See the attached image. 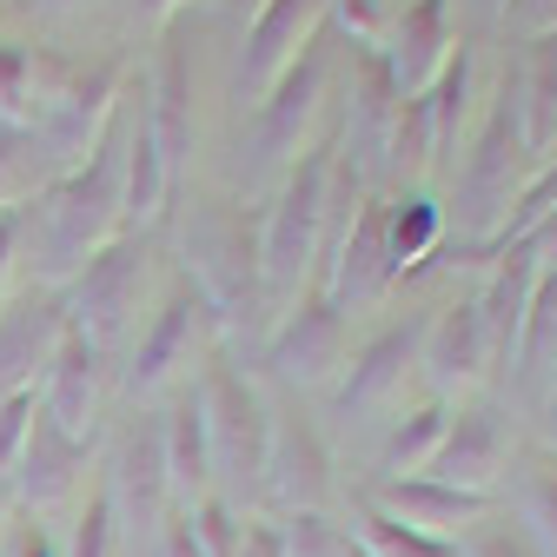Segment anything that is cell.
Masks as SVG:
<instances>
[{"instance_id":"obj_1","label":"cell","mask_w":557,"mask_h":557,"mask_svg":"<svg viewBox=\"0 0 557 557\" xmlns=\"http://www.w3.org/2000/svg\"><path fill=\"white\" fill-rule=\"evenodd\" d=\"M34 265H40V293H66L74 272L126 233V113L113 133L94 147L87 166L60 173L53 186L34 193Z\"/></svg>"},{"instance_id":"obj_2","label":"cell","mask_w":557,"mask_h":557,"mask_svg":"<svg viewBox=\"0 0 557 557\" xmlns=\"http://www.w3.org/2000/svg\"><path fill=\"white\" fill-rule=\"evenodd\" d=\"M332 186H338V139H319V147H306L286 166V186H278L272 213L259 226V293H265V312H293L319 286Z\"/></svg>"},{"instance_id":"obj_3","label":"cell","mask_w":557,"mask_h":557,"mask_svg":"<svg viewBox=\"0 0 557 557\" xmlns=\"http://www.w3.org/2000/svg\"><path fill=\"white\" fill-rule=\"evenodd\" d=\"M531 166L537 160H531L524 133H518V113L498 94L492 113L478 120L471 153H465V173H458V246H451V265H478L484 252L511 246V213H518L524 186L537 180Z\"/></svg>"},{"instance_id":"obj_4","label":"cell","mask_w":557,"mask_h":557,"mask_svg":"<svg viewBox=\"0 0 557 557\" xmlns=\"http://www.w3.org/2000/svg\"><path fill=\"white\" fill-rule=\"evenodd\" d=\"M199 411H206V445H213V492L226 505H259L265 492V445H272V405L239 379L233 359H206L199 379Z\"/></svg>"},{"instance_id":"obj_5","label":"cell","mask_w":557,"mask_h":557,"mask_svg":"<svg viewBox=\"0 0 557 557\" xmlns=\"http://www.w3.org/2000/svg\"><path fill=\"white\" fill-rule=\"evenodd\" d=\"M120 100H126V60L120 53H107V60H94V66H74V74L60 81V94L40 107V120L27 126V139H34V166H40V180L53 186L60 173H74V166H87L94 160V147L113 133V120H120Z\"/></svg>"},{"instance_id":"obj_6","label":"cell","mask_w":557,"mask_h":557,"mask_svg":"<svg viewBox=\"0 0 557 557\" xmlns=\"http://www.w3.org/2000/svg\"><path fill=\"white\" fill-rule=\"evenodd\" d=\"M186 286L206 299L220 325H246L265 312L259 293V239L246 233V220L233 206L199 199L186 213Z\"/></svg>"},{"instance_id":"obj_7","label":"cell","mask_w":557,"mask_h":557,"mask_svg":"<svg viewBox=\"0 0 557 557\" xmlns=\"http://www.w3.org/2000/svg\"><path fill=\"white\" fill-rule=\"evenodd\" d=\"M147 272H153V246H147V233H120L113 246H100V252L74 272V286L60 293L66 325H74L81 338H94L100 352H107L113 338H126L139 299H147Z\"/></svg>"},{"instance_id":"obj_8","label":"cell","mask_w":557,"mask_h":557,"mask_svg":"<svg viewBox=\"0 0 557 557\" xmlns=\"http://www.w3.org/2000/svg\"><path fill=\"white\" fill-rule=\"evenodd\" d=\"M398 87L385 74V53L379 47H352V74H345V139H338V173L379 193V180L392 173V133H398Z\"/></svg>"},{"instance_id":"obj_9","label":"cell","mask_w":557,"mask_h":557,"mask_svg":"<svg viewBox=\"0 0 557 557\" xmlns=\"http://www.w3.org/2000/svg\"><path fill=\"white\" fill-rule=\"evenodd\" d=\"M392 286L398 278H392V252H385V193H359L352 220H345V233L319 272V293L352 319V312H372Z\"/></svg>"},{"instance_id":"obj_10","label":"cell","mask_w":557,"mask_h":557,"mask_svg":"<svg viewBox=\"0 0 557 557\" xmlns=\"http://www.w3.org/2000/svg\"><path fill=\"white\" fill-rule=\"evenodd\" d=\"M338 366H345V312L312 286L293 312H278L265 338V372L293 392H319L338 379Z\"/></svg>"},{"instance_id":"obj_11","label":"cell","mask_w":557,"mask_h":557,"mask_svg":"<svg viewBox=\"0 0 557 557\" xmlns=\"http://www.w3.org/2000/svg\"><path fill=\"white\" fill-rule=\"evenodd\" d=\"M278 511H325L332 498V445L306 411H272V445H265V492Z\"/></svg>"},{"instance_id":"obj_12","label":"cell","mask_w":557,"mask_h":557,"mask_svg":"<svg viewBox=\"0 0 557 557\" xmlns=\"http://www.w3.org/2000/svg\"><path fill=\"white\" fill-rule=\"evenodd\" d=\"M325 100H332V60H325V40H312L286 74H278V87L252 107L259 113V153L293 166L306 153V133L325 113Z\"/></svg>"},{"instance_id":"obj_13","label":"cell","mask_w":557,"mask_h":557,"mask_svg":"<svg viewBox=\"0 0 557 557\" xmlns=\"http://www.w3.org/2000/svg\"><path fill=\"white\" fill-rule=\"evenodd\" d=\"M418 345H425V319H398L385 332H372L352 366H345V385H338V418H372V411H398L405 405V385L418 372Z\"/></svg>"},{"instance_id":"obj_14","label":"cell","mask_w":557,"mask_h":557,"mask_svg":"<svg viewBox=\"0 0 557 557\" xmlns=\"http://www.w3.org/2000/svg\"><path fill=\"white\" fill-rule=\"evenodd\" d=\"M511 465V432L492 405H458L445 418V438L432 451V465L418 478H438V484H458V492H478V498H498V478Z\"/></svg>"},{"instance_id":"obj_15","label":"cell","mask_w":557,"mask_h":557,"mask_svg":"<svg viewBox=\"0 0 557 557\" xmlns=\"http://www.w3.org/2000/svg\"><path fill=\"white\" fill-rule=\"evenodd\" d=\"M206 325H213V312H206V299L193 286H180L160 319L139 332L133 359H126V392L133 398H160L166 385H180V372H193V352L206 345Z\"/></svg>"},{"instance_id":"obj_16","label":"cell","mask_w":557,"mask_h":557,"mask_svg":"<svg viewBox=\"0 0 557 557\" xmlns=\"http://www.w3.org/2000/svg\"><path fill=\"white\" fill-rule=\"evenodd\" d=\"M418 372L432 379V398H451V392H478L484 379L498 372V352L484 338V319H478V299H451L425 319V345H418Z\"/></svg>"},{"instance_id":"obj_17","label":"cell","mask_w":557,"mask_h":557,"mask_svg":"<svg viewBox=\"0 0 557 557\" xmlns=\"http://www.w3.org/2000/svg\"><path fill=\"white\" fill-rule=\"evenodd\" d=\"M319 21H325V0H265L246 27V53H239V100H265L278 87V74L319 40Z\"/></svg>"},{"instance_id":"obj_18","label":"cell","mask_w":557,"mask_h":557,"mask_svg":"<svg viewBox=\"0 0 557 557\" xmlns=\"http://www.w3.org/2000/svg\"><path fill=\"white\" fill-rule=\"evenodd\" d=\"M100 398H107V352L66 325V338L53 345V366L40 379V411L74 445H94V432H100Z\"/></svg>"},{"instance_id":"obj_19","label":"cell","mask_w":557,"mask_h":557,"mask_svg":"<svg viewBox=\"0 0 557 557\" xmlns=\"http://www.w3.org/2000/svg\"><path fill=\"white\" fill-rule=\"evenodd\" d=\"M8 484H14V505H27L34 518H47V511H60V505H81L87 445H74L47 411H34L27 445H21V465L8 471Z\"/></svg>"},{"instance_id":"obj_20","label":"cell","mask_w":557,"mask_h":557,"mask_svg":"<svg viewBox=\"0 0 557 557\" xmlns=\"http://www.w3.org/2000/svg\"><path fill=\"white\" fill-rule=\"evenodd\" d=\"M60 338H66L60 293H21V299H8V312H0V398L40 392Z\"/></svg>"},{"instance_id":"obj_21","label":"cell","mask_w":557,"mask_h":557,"mask_svg":"<svg viewBox=\"0 0 557 557\" xmlns=\"http://www.w3.org/2000/svg\"><path fill=\"white\" fill-rule=\"evenodd\" d=\"M379 53H385V74H392L398 100H418L445 74V60L458 53V40H451V0H411V8L392 21V34H385Z\"/></svg>"},{"instance_id":"obj_22","label":"cell","mask_w":557,"mask_h":557,"mask_svg":"<svg viewBox=\"0 0 557 557\" xmlns=\"http://www.w3.org/2000/svg\"><path fill=\"white\" fill-rule=\"evenodd\" d=\"M147 133L166 160V180L180 186L186 160H193V66H186V34L180 27L160 34V66L147 81Z\"/></svg>"},{"instance_id":"obj_23","label":"cell","mask_w":557,"mask_h":557,"mask_svg":"<svg viewBox=\"0 0 557 557\" xmlns=\"http://www.w3.org/2000/svg\"><path fill=\"white\" fill-rule=\"evenodd\" d=\"M372 505L392 511V518L411 524V531H425V537H445V544H458L478 518L498 511V498L458 492V484H438V478H385L379 492H372Z\"/></svg>"},{"instance_id":"obj_24","label":"cell","mask_w":557,"mask_h":557,"mask_svg":"<svg viewBox=\"0 0 557 557\" xmlns=\"http://www.w3.org/2000/svg\"><path fill=\"white\" fill-rule=\"evenodd\" d=\"M160 451H166V492H173V511H193L199 498H213V445H206L199 385H180L173 405L160 411Z\"/></svg>"},{"instance_id":"obj_25","label":"cell","mask_w":557,"mask_h":557,"mask_svg":"<svg viewBox=\"0 0 557 557\" xmlns=\"http://www.w3.org/2000/svg\"><path fill=\"white\" fill-rule=\"evenodd\" d=\"M107 484H113V505H120V518H126V524H160V518H166V498H173V492H166L160 418H139V425L120 438Z\"/></svg>"},{"instance_id":"obj_26","label":"cell","mask_w":557,"mask_h":557,"mask_svg":"<svg viewBox=\"0 0 557 557\" xmlns=\"http://www.w3.org/2000/svg\"><path fill=\"white\" fill-rule=\"evenodd\" d=\"M505 100L518 113V133H524L531 160H550L557 153V34L524 47V66L505 81Z\"/></svg>"},{"instance_id":"obj_27","label":"cell","mask_w":557,"mask_h":557,"mask_svg":"<svg viewBox=\"0 0 557 557\" xmlns=\"http://www.w3.org/2000/svg\"><path fill=\"white\" fill-rule=\"evenodd\" d=\"M531 286H537V259L511 239L492 252V278L478 293V319H484V338H492L498 366H511L518 352V325H524V306H531Z\"/></svg>"},{"instance_id":"obj_28","label":"cell","mask_w":557,"mask_h":557,"mask_svg":"<svg viewBox=\"0 0 557 557\" xmlns=\"http://www.w3.org/2000/svg\"><path fill=\"white\" fill-rule=\"evenodd\" d=\"M66 74H74V60H60L47 47H27V40H0V126L27 133L40 120V107L60 94Z\"/></svg>"},{"instance_id":"obj_29","label":"cell","mask_w":557,"mask_h":557,"mask_svg":"<svg viewBox=\"0 0 557 557\" xmlns=\"http://www.w3.org/2000/svg\"><path fill=\"white\" fill-rule=\"evenodd\" d=\"M425 100V126H432V160L445 166L451 153H458V139H465V126H471V100H478V60H471V47L458 40V53L445 60V74L418 94Z\"/></svg>"},{"instance_id":"obj_30","label":"cell","mask_w":557,"mask_h":557,"mask_svg":"<svg viewBox=\"0 0 557 557\" xmlns=\"http://www.w3.org/2000/svg\"><path fill=\"white\" fill-rule=\"evenodd\" d=\"M173 199V180H166V160L147 133V113H126V233H147Z\"/></svg>"},{"instance_id":"obj_31","label":"cell","mask_w":557,"mask_h":557,"mask_svg":"<svg viewBox=\"0 0 557 557\" xmlns=\"http://www.w3.org/2000/svg\"><path fill=\"white\" fill-rule=\"evenodd\" d=\"M518 385L531 398H544V385L557 379V272H537L531 286V306H524V325H518Z\"/></svg>"},{"instance_id":"obj_32","label":"cell","mask_w":557,"mask_h":557,"mask_svg":"<svg viewBox=\"0 0 557 557\" xmlns=\"http://www.w3.org/2000/svg\"><path fill=\"white\" fill-rule=\"evenodd\" d=\"M438 233H445V213L425 186H411L398 199H385V252H392V278L418 272L432 252H438Z\"/></svg>"},{"instance_id":"obj_33","label":"cell","mask_w":557,"mask_h":557,"mask_svg":"<svg viewBox=\"0 0 557 557\" xmlns=\"http://www.w3.org/2000/svg\"><path fill=\"white\" fill-rule=\"evenodd\" d=\"M544 557H557V451L537 438L518 451V511H511Z\"/></svg>"},{"instance_id":"obj_34","label":"cell","mask_w":557,"mask_h":557,"mask_svg":"<svg viewBox=\"0 0 557 557\" xmlns=\"http://www.w3.org/2000/svg\"><path fill=\"white\" fill-rule=\"evenodd\" d=\"M445 418H451V405L445 398H425V405H411L398 425L385 432V451H379V471L385 478H418L432 465V451H438V438H445Z\"/></svg>"},{"instance_id":"obj_35","label":"cell","mask_w":557,"mask_h":557,"mask_svg":"<svg viewBox=\"0 0 557 557\" xmlns=\"http://www.w3.org/2000/svg\"><path fill=\"white\" fill-rule=\"evenodd\" d=\"M345 537H352L366 557H458V544L398 524V518H392V511H379L372 498H359V531H345Z\"/></svg>"},{"instance_id":"obj_36","label":"cell","mask_w":557,"mask_h":557,"mask_svg":"<svg viewBox=\"0 0 557 557\" xmlns=\"http://www.w3.org/2000/svg\"><path fill=\"white\" fill-rule=\"evenodd\" d=\"M74 557H120V505H113V484L94 478L81 518H74Z\"/></svg>"},{"instance_id":"obj_37","label":"cell","mask_w":557,"mask_h":557,"mask_svg":"<svg viewBox=\"0 0 557 557\" xmlns=\"http://www.w3.org/2000/svg\"><path fill=\"white\" fill-rule=\"evenodd\" d=\"M40 166H34V139L14 133V126H0V213H21V206H34L40 193Z\"/></svg>"},{"instance_id":"obj_38","label":"cell","mask_w":557,"mask_h":557,"mask_svg":"<svg viewBox=\"0 0 557 557\" xmlns=\"http://www.w3.org/2000/svg\"><path fill=\"white\" fill-rule=\"evenodd\" d=\"M186 531H193V544H199L206 557H239V544H246V511L213 492V498H199V505L186 511Z\"/></svg>"},{"instance_id":"obj_39","label":"cell","mask_w":557,"mask_h":557,"mask_svg":"<svg viewBox=\"0 0 557 557\" xmlns=\"http://www.w3.org/2000/svg\"><path fill=\"white\" fill-rule=\"evenodd\" d=\"M458 557H544V550H537V537L511 511H492V518H478L458 537Z\"/></svg>"},{"instance_id":"obj_40","label":"cell","mask_w":557,"mask_h":557,"mask_svg":"<svg viewBox=\"0 0 557 557\" xmlns=\"http://www.w3.org/2000/svg\"><path fill=\"white\" fill-rule=\"evenodd\" d=\"M325 14L345 27V40H352V47H385V34H392V21H385L379 0H325Z\"/></svg>"},{"instance_id":"obj_41","label":"cell","mask_w":557,"mask_h":557,"mask_svg":"<svg viewBox=\"0 0 557 557\" xmlns=\"http://www.w3.org/2000/svg\"><path fill=\"white\" fill-rule=\"evenodd\" d=\"M498 21H505V34L544 40V34H557V0H505Z\"/></svg>"},{"instance_id":"obj_42","label":"cell","mask_w":557,"mask_h":557,"mask_svg":"<svg viewBox=\"0 0 557 557\" xmlns=\"http://www.w3.org/2000/svg\"><path fill=\"white\" fill-rule=\"evenodd\" d=\"M544 213H557V166H544L531 186H524V199H518V213H511V239L531 226V220H544Z\"/></svg>"},{"instance_id":"obj_43","label":"cell","mask_w":557,"mask_h":557,"mask_svg":"<svg viewBox=\"0 0 557 557\" xmlns=\"http://www.w3.org/2000/svg\"><path fill=\"white\" fill-rule=\"evenodd\" d=\"M518 246L537 259V272H557V213H544V220H531L524 233H518Z\"/></svg>"},{"instance_id":"obj_44","label":"cell","mask_w":557,"mask_h":557,"mask_svg":"<svg viewBox=\"0 0 557 557\" xmlns=\"http://www.w3.org/2000/svg\"><path fill=\"white\" fill-rule=\"evenodd\" d=\"M14 259H21V213H0V312L14 299Z\"/></svg>"},{"instance_id":"obj_45","label":"cell","mask_w":557,"mask_h":557,"mask_svg":"<svg viewBox=\"0 0 557 557\" xmlns=\"http://www.w3.org/2000/svg\"><path fill=\"white\" fill-rule=\"evenodd\" d=\"M239 557H286V537H278V524H272V518H246Z\"/></svg>"},{"instance_id":"obj_46","label":"cell","mask_w":557,"mask_h":557,"mask_svg":"<svg viewBox=\"0 0 557 557\" xmlns=\"http://www.w3.org/2000/svg\"><path fill=\"white\" fill-rule=\"evenodd\" d=\"M160 557H206V550L193 544V531H186V511H166V518H160Z\"/></svg>"},{"instance_id":"obj_47","label":"cell","mask_w":557,"mask_h":557,"mask_svg":"<svg viewBox=\"0 0 557 557\" xmlns=\"http://www.w3.org/2000/svg\"><path fill=\"white\" fill-rule=\"evenodd\" d=\"M0 557H60V544L47 537V524H14V544Z\"/></svg>"},{"instance_id":"obj_48","label":"cell","mask_w":557,"mask_h":557,"mask_svg":"<svg viewBox=\"0 0 557 557\" xmlns=\"http://www.w3.org/2000/svg\"><path fill=\"white\" fill-rule=\"evenodd\" d=\"M180 8H186V0H139V14H147V21H153L160 34L173 27V14H180Z\"/></svg>"},{"instance_id":"obj_49","label":"cell","mask_w":557,"mask_h":557,"mask_svg":"<svg viewBox=\"0 0 557 557\" xmlns=\"http://www.w3.org/2000/svg\"><path fill=\"white\" fill-rule=\"evenodd\" d=\"M537 411H544V445L557 451V379L544 385V398H537Z\"/></svg>"},{"instance_id":"obj_50","label":"cell","mask_w":557,"mask_h":557,"mask_svg":"<svg viewBox=\"0 0 557 557\" xmlns=\"http://www.w3.org/2000/svg\"><path fill=\"white\" fill-rule=\"evenodd\" d=\"M8 511H14V484L0 478V537H8Z\"/></svg>"},{"instance_id":"obj_51","label":"cell","mask_w":557,"mask_h":557,"mask_svg":"<svg viewBox=\"0 0 557 557\" xmlns=\"http://www.w3.org/2000/svg\"><path fill=\"white\" fill-rule=\"evenodd\" d=\"M345 557H366V550H359V544H352V537H345Z\"/></svg>"},{"instance_id":"obj_52","label":"cell","mask_w":557,"mask_h":557,"mask_svg":"<svg viewBox=\"0 0 557 557\" xmlns=\"http://www.w3.org/2000/svg\"><path fill=\"white\" fill-rule=\"evenodd\" d=\"M498 8H505V0H498Z\"/></svg>"}]
</instances>
